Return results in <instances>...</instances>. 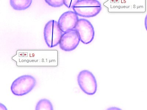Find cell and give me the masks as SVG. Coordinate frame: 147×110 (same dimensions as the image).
<instances>
[{
	"label": "cell",
	"instance_id": "obj_1",
	"mask_svg": "<svg viewBox=\"0 0 147 110\" xmlns=\"http://www.w3.org/2000/svg\"><path fill=\"white\" fill-rule=\"evenodd\" d=\"M104 5L109 12L145 13L146 0H108Z\"/></svg>",
	"mask_w": 147,
	"mask_h": 110
},
{
	"label": "cell",
	"instance_id": "obj_2",
	"mask_svg": "<svg viewBox=\"0 0 147 110\" xmlns=\"http://www.w3.org/2000/svg\"><path fill=\"white\" fill-rule=\"evenodd\" d=\"M37 81L34 77L25 74L16 78L12 83L10 89L14 95L23 96L32 91Z\"/></svg>",
	"mask_w": 147,
	"mask_h": 110
},
{
	"label": "cell",
	"instance_id": "obj_3",
	"mask_svg": "<svg viewBox=\"0 0 147 110\" xmlns=\"http://www.w3.org/2000/svg\"><path fill=\"white\" fill-rule=\"evenodd\" d=\"M102 9L100 3L98 0H80L73 7L78 16L85 18L96 16Z\"/></svg>",
	"mask_w": 147,
	"mask_h": 110
},
{
	"label": "cell",
	"instance_id": "obj_4",
	"mask_svg": "<svg viewBox=\"0 0 147 110\" xmlns=\"http://www.w3.org/2000/svg\"><path fill=\"white\" fill-rule=\"evenodd\" d=\"M63 34L56 21L51 20L46 23L44 29V38L49 48H52L58 45Z\"/></svg>",
	"mask_w": 147,
	"mask_h": 110
},
{
	"label": "cell",
	"instance_id": "obj_5",
	"mask_svg": "<svg viewBox=\"0 0 147 110\" xmlns=\"http://www.w3.org/2000/svg\"><path fill=\"white\" fill-rule=\"evenodd\" d=\"M77 82L80 88L85 93L93 95L96 93L97 81L91 72L86 70H82L77 76Z\"/></svg>",
	"mask_w": 147,
	"mask_h": 110
},
{
	"label": "cell",
	"instance_id": "obj_6",
	"mask_svg": "<svg viewBox=\"0 0 147 110\" xmlns=\"http://www.w3.org/2000/svg\"><path fill=\"white\" fill-rule=\"evenodd\" d=\"M75 29L78 32L81 41L84 44H88L94 40L95 34L94 28L87 19H79Z\"/></svg>",
	"mask_w": 147,
	"mask_h": 110
},
{
	"label": "cell",
	"instance_id": "obj_7",
	"mask_svg": "<svg viewBox=\"0 0 147 110\" xmlns=\"http://www.w3.org/2000/svg\"><path fill=\"white\" fill-rule=\"evenodd\" d=\"M80 41V39L78 32L75 29H73L63 34L59 45L62 50L71 52L77 48Z\"/></svg>",
	"mask_w": 147,
	"mask_h": 110
},
{
	"label": "cell",
	"instance_id": "obj_8",
	"mask_svg": "<svg viewBox=\"0 0 147 110\" xmlns=\"http://www.w3.org/2000/svg\"><path fill=\"white\" fill-rule=\"evenodd\" d=\"M78 15L74 11L65 12L60 16L58 23L63 32H65L75 28L79 20Z\"/></svg>",
	"mask_w": 147,
	"mask_h": 110
},
{
	"label": "cell",
	"instance_id": "obj_9",
	"mask_svg": "<svg viewBox=\"0 0 147 110\" xmlns=\"http://www.w3.org/2000/svg\"><path fill=\"white\" fill-rule=\"evenodd\" d=\"M32 0H10L11 7L16 10H25L31 6Z\"/></svg>",
	"mask_w": 147,
	"mask_h": 110
},
{
	"label": "cell",
	"instance_id": "obj_10",
	"mask_svg": "<svg viewBox=\"0 0 147 110\" xmlns=\"http://www.w3.org/2000/svg\"><path fill=\"white\" fill-rule=\"evenodd\" d=\"M53 107L50 101L44 99H40L37 103L35 110H53Z\"/></svg>",
	"mask_w": 147,
	"mask_h": 110
},
{
	"label": "cell",
	"instance_id": "obj_11",
	"mask_svg": "<svg viewBox=\"0 0 147 110\" xmlns=\"http://www.w3.org/2000/svg\"><path fill=\"white\" fill-rule=\"evenodd\" d=\"M49 6L53 7H61L64 5V0H45Z\"/></svg>",
	"mask_w": 147,
	"mask_h": 110
},
{
	"label": "cell",
	"instance_id": "obj_12",
	"mask_svg": "<svg viewBox=\"0 0 147 110\" xmlns=\"http://www.w3.org/2000/svg\"><path fill=\"white\" fill-rule=\"evenodd\" d=\"M80 1V0H64V5L68 8L73 9L75 5Z\"/></svg>",
	"mask_w": 147,
	"mask_h": 110
},
{
	"label": "cell",
	"instance_id": "obj_13",
	"mask_svg": "<svg viewBox=\"0 0 147 110\" xmlns=\"http://www.w3.org/2000/svg\"><path fill=\"white\" fill-rule=\"evenodd\" d=\"M145 25L146 29V31H147V14L145 18Z\"/></svg>",
	"mask_w": 147,
	"mask_h": 110
}]
</instances>
